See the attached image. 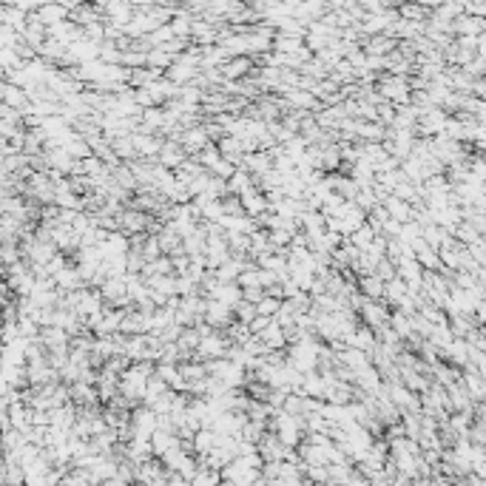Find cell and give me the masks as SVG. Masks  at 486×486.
Masks as SVG:
<instances>
[{"mask_svg": "<svg viewBox=\"0 0 486 486\" xmlns=\"http://www.w3.org/2000/svg\"><path fill=\"white\" fill-rule=\"evenodd\" d=\"M131 145L137 151V160H157V154L162 148V137H154V134H131Z\"/></svg>", "mask_w": 486, "mask_h": 486, "instance_id": "8fae6325", "label": "cell"}, {"mask_svg": "<svg viewBox=\"0 0 486 486\" xmlns=\"http://www.w3.org/2000/svg\"><path fill=\"white\" fill-rule=\"evenodd\" d=\"M376 237H378V234H373V231H370L367 225H361V228H356V231H353V234L347 237V242L353 244L356 250H370Z\"/></svg>", "mask_w": 486, "mask_h": 486, "instance_id": "f1b7e54d", "label": "cell"}, {"mask_svg": "<svg viewBox=\"0 0 486 486\" xmlns=\"http://www.w3.org/2000/svg\"><path fill=\"white\" fill-rule=\"evenodd\" d=\"M284 444L276 438V433H264L262 438H259V444H256V455L262 458V464H279V461H284Z\"/></svg>", "mask_w": 486, "mask_h": 486, "instance_id": "5b68a950", "label": "cell"}, {"mask_svg": "<svg viewBox=\"0 0 486 486\" xmlns=\"http://www.w3.org/2000/svg\"><path fill=\"white\" fill-rule=\"evenodd\" d=\"M202 321H205L211 330H219V333H222V330L234 321V310L225 307V304H219V301H214V299H208V307H205Z\"/></svg>", "mask_w": 486, "mask_h": 486, "instance_id": "ba28073f", "label": "cell"}, {"mask_svg": "<svg viewBox=\"0 0 486 486\" xmlns=\"http://www.w3.org/2000/svg\"><path fill=\"white\" fill-rule=\"evenodd\" d=\"M356 290L367 299V301H381V296H384V281L378 279V276H358L356 279Z\"/></svg>", "mask_w": 486, "mask_h": 486, "instance_id": "44dd1931", "label": "cell"}, {"mask_svg": "<svg viewBox=\"0 0 486 486\" xmlns=\"http://www.w3.org/2000/svg\"><path fill=\"white\" fill-rule=\"evenodd\" d=\"M214 447H217V433H214V430H197V433H194V438H191V453H194L197 458L208 455Z\"/></svg>", "mask_w": 486, "mask_h": 486, "instance_id": "d4e9b609", "label": "cell"}, {"mask_svg": "<svg viewBox=\"0 0 486 486\" xmlns=\"http://www.w3.org/2000/svg\"><path fill=\"white\" fill-rule=\"evenodd\" d=\"M100 486H131V484H123V481H117V478H111V481H105V484Z\"/></svg>", "mask_w": 486, "mask_h": 486, "instance_id": "f35d334b", "label": "cell"}, {"mask_svg": "<svg viewBox=\"0 0 486 486\" xmlns=\"http://www.w3.org/2000/svg\"><path fill=\"white\" fill-rule=\"evenodd\" d=\"M3 162H6V154H3V151H0V168H3Z\"/></svg>", "mask_w": 486, "mask_h": 486, "instance_id": "ab89813d", "label": "cell"}, {"mask_svg": "<svg viewBox=\"0 0 486 486\" xmlns=\"http://www.w3.org/2000/svg\"><path fill=\"white\" fill-rule=\"evenodd\" d=\"M253 60L250 57H231L228 63H222L219 66V77L222 80H228V83H239V80H244L250 71H253Z\"/></svg>", "mask_w": 486, "mask_h": 486, "instance_id": "30bf717a", "label": "cell"}, {"mask_svg": "<svg viewBox=\"0 0 486 486\" xmlns=\"http://www.w3.org/2000/svg\"><path fill=\"white\" fill-rule=\"evenodd\" d=\"M80 174H83V177H91V180H94V177L105 174V165H103V162H100V160H97V157L91 154V157L80 160Z\"/></svg>", "mask_w": 486, "mask_h": 486, "instance_id": "f546056e", "label": "cell"}, {"mask_svg": "<svg viewBox=\"0 0 486 486\" xmlns=\"http://www.w3.org/2000/svg\"><path fill=\"white\" fill-rule=\"evenodd\" d=\"M231 347V341L219 333V330H214L211 336H205L202 341H200V347H197V353H194V361H200V364H205V361H214V358H225V350Z\"/></svg>", "mask_w": 486, "mask_h": 486, "instance_id": "3957f363", "label": "cell"}, {"mask_svg": "<svg viewBox=\"0 0 486 486\" xmlns=\"http://www.w3.org/2000/svg\"><path fill=\"white\" fill-rule=\"evenodd\" d=\"M208 143H211V140H208V134L202 131V125L188 128V131H182V137H180V145H182V151H185L188 157H197Z\"/></svg>", "mask_w": 486, "mask_h": 486, "instance_id": "4fadbf2b", "label": "cell"}, {"mask_svg": "<svg viewBox=\"0 0 486 486\" xmlns=\"http://www.w3.org/2000/svg\"><path fill=\"white\" fill-rule=\"evenodd\" d=\"M128 427H131V438H137V441H151V435L157 433V415H154L148 407L140 404L137 410H131Z\"/></svg>", "mask_w": 486, "mask_h": 486, "instance_id": "7a4b0ae2", "label": "cell"}, {"mask_svg": "<svg viewBox=\"0 0 486 486\" xmlns=\"http://www.w3.org/2000/svg\"><path fill=\"white\" fill-rule=\"evenodd\" d=\"M51 281H54V287H57L60 293H74V290H83L80 273H77V267H74L71 262H68V264H66V267H63V270H60V273H57Z\"/></svg>", "mask_w": 486, "mask_h": 486, "instance_id": "e0dca14e", "label": "cell"}, {"mask_svg": "<svg viewBox=\"0 0 486 486\" xmlns=\"http://www.w3.org/2000/svg\"><path fill=\"white\" fill-rule=\"evenodd\" d=\"M336 358H338V364H341V367H347L353 376H356V373H361V370H367V367H373V364H370V356H367V353H361V350H353V347L341 350Z\"/></svg>", "mask_w": 486, "mask_h": 486, "instance_id": "d6986e66", "label": "cell"}, {"mask_svg": "<svg viewBox=\"0 0 486 486\" xmlns=\"http://www.w3.org/2000/svg\"><path fill=\"white\" fill-rule=\"evenodd\" d=\"M191 486H219L222 484V478H219V472H214V470H197V475L188 481Z\"/></svg>", "mask_w": 486, "mask_h": 486, "instance_id": "4dcf8cb0", "label": "cell"}, {"mask_svg": "<svg viewBox=\"0 0 486 486\" xmlns=\"http://www.w3.org/2000/svg\"><path fill=\"white\" fill-rule=\"evenodd\" d=\"M262 299H264V290H262V287H247V290H242V301L253 304V307H256Z\"/></svg>", "mask_w": 486, "mask_h": 486, "instance_id": "74e56055", "label": "cell"}, {"mask_svg": "<svg viewBox=\"0 0 486 486\" xmlns=\"http://www.w3.org/2000/svg\"><path fill=\"white\" fill-rule=\"evenodd\" d=\"M484 31H486V20L467 17V14H461V17H455V20H453V37H455V40L478 37V34H484Z\"/></svg>", "mask_w": 486, "mask_h": 486, "instance_id": "7c38bea8", "label": "cell"}, {"mask_svg": "<svg viewBox=\"0 0 486 486\" xmlns=\"http://www.w3.org/2000/svg\"><path fill=\"white\" fill-rule=\"evenodd\" d=\"M0 453H3V450H0Z\"/></svg>", "mask_w": 486, "mask_h": 486, "instance_id": "60d3db41", "label": "cell"}, {"mask_svg": "<svg viewBox=\"0 0 486 486\" xmlns=\"http://www.w3.org/2000/svg\"><path fill=\"white\" fill-rule=\"evenodd\" d=\"M37 20L48 29V26H57V23H63V20H68V11H66V6L63 3H40L37 6Z\"/></svg>", "mask_w": 486, "mask_h": 486, "instance_id": "2e32d148", "label": "cell"}, {"mask_svg": "<svg viewBox=\"0 0 486 486\" xmlns=\"http://www.w3.org/2000/svg\"><path fill=\"white\" fill-rule=\"evenodd\" d=\"M225 185H228V197H242L247 188H253V177H250V174H244L242 168H237Z\"/></svg>", "mask_w": 486, "mask_h": 486, "instance_id": "484cf974", "label": "cell"}, {"mask_svg": "<svg viewBox=\"0 0 486 486\" xmlns=\"http://www.w3.org/2000/svg\"><path fill=\"white\" fill-rule=\"evenodd\" d=\"M174 450H180V438L171 430H157L151 435V453H154V458H162V455H168Z\"/></svg>", "mask_w": 486, "mask_h": 486, "instance_id": "9a60e30c", "label": "cell"}, {"mask_svg": "<svg viewBox=\"0 0 486 486\" xmlns=\"http://www.w3.org/2000/svg\"><path fill=\"white\" fill-rule=\"evenodd\" d=\"M279 299H270V296H264L259 304H256V316H264V319H273L276 316V310H279Z\"/></svg>", "mask_w": 486, "mask_h": 486, "instance_id": "e575fe53", "label": "cell"}, {"mask_svg": "<svg viewBox=\"0 0 486 486\" xmlns=\"http://www.w3.org/2000/svg\"><path fill=\"white\" fill-rule=\"evenodd\" d=\"M237 287L239 290H247V287H259V270L256 267H247L237 276Z\"/></svg>", "mask_w": 486, "mask_h": 486, "instance_id": "836d02e7", "label": "cell"}, {"mask_svg": "<svg viewBox=\"0 0 486 486\" xmlns=\"http://www.w3.org/2000/svg\"><path fill=\"white\" fill-rule=\"evenodd\" d=\"M253 319H256V307H253V304L239 301V304L234 307V321H239V324H250Z\"/></svg>", "mask_w": 486, "mask_h": 486, "instance_id": "d6a6232c", "label": "cell"}, {"mask_svg": "<svg viewBox=\"0 0 486 486\" xmlns=\"http://www.w3.org/2000/svg\"><path fill=\"white\" fill-rule=\"evenodd\" d=\"M373 276H378L381 281H390V279H395V264H393V262H387V259H381V262L376 264Z\"/></svg>", "mask_w": 486, "mask_h": 486, "instance_id": "d590c367", "label": "cell"}, {"mask_svg": "<svg viewBox=\"0 0 486 486\" xmlns=\"http://www.w3.org/2000/svg\"><path fill=\"white\" fill-rule=\"evenodd\" d=\"M148 222H151V217H148V214H140V211H131V208H125V211L117 217L120 234H125V237L145 234V231H148Z\"/></svg>", "mask_w": 486, "mask_h": 486, "instance_id": "52a82bcc", "label": "cell"}, {"mask_svg": "<svg viewBox=\"0 0 486 486\" xmlns=\"http://www.w3.org/2000/svg\"><path fill=\"white\" fill-rule=\"evenodd\" d=\"M137 253L143 256V262H154V259H160V256H162V250H160L157 237H145V242H143V247H140Z\"/></svg>", "mask_w": 486, "mask_h": 486, "instance_id": "1f68e13d", "label": "cell"}, {"mask_svg": "<svg viewBox=\"0 0 486 486\" xmlns=\"http://www.w3.org/2000/svg\"><path fill=\"white\" fill-rule=\"evenodd\" d=\"M461 387L467 390V395L475 401V404H481L484 401V393H486V381L481 373H475V370H461Z\"/></svg>", "mask_w": 486, "mask_h": 486, "instance_id": "5bb4252c", "label": "cell"}, {"mask_svg": "<svg viewBox=\"0 0 486 486\" xmlns=\"http://www.w3.org/2000/svg\"><path fill=\"white\" fill-rule=\"evenodd\" d=\"M239 200V205H242V214L247 219H259L262 214H267V200H264V194L253 185V188H247L242 197H237Z\"/></svg>", "mask_w": 486, "mask_h": 486, "instance_id": "9c48e42d", "label": "cell"}, {"mask_svg": "<svg viewBox=\"0 0 486 486\" xmlns=\"http://www.w3.org/2000/svg\"><path fill=\"white\" fill-rule=\"evenodd\" d=\"M177 370H180V376H182V381L185 384H194V381H202V378H208L205 376V367L200 364V361H182V364H177Z\"/></svg>", "mask_w": 486, "mask_h": 486, "instance_id": "83f0119b", "label": "cell"}, {"mask_svg": "<svg viewBox=\"0 0 486 486\" xmlns=\"http://www.w3.org/2000/svg\"><path fill=\"white\" fill-rule=\"evenodd\" d=\"M381 208H384L387 217H390L393 222H398V225L413 222V205H407V202H401V200H395V197H387V200L381 202Z\"/></svg>", "mask_w": 486, "mask_h": 486, "instance_id": "ffe728a7", "label": "cell"}, {"mask_svg": "<svg viewBox=\"0 0 486 486\" xmlns=\"http://www.w3.org/2000/svg\"><path fill=\"white\" fill-rule=\"evenodd\" d=\"M188 160V154L182 151V145L180 143H174V140H162V148H160V154H157V162L165 168V171H177L182 162Z\"/></svg>", "mask_w": 486, "mask_h": 486, "instance_id": "8992f818", "label": "cell"}, {"mask_svg": "<svg viewBox=\"0 0 486 486\" xmlns=\"http://www.w3.org/2000/svg\"><path fill=\"white\" fill-rule=\"evenodd\" d=\"M160 131H162V108H145L143 117H140L137 134H154V137H160Z\"/></svg>", "mask_w": 486, "mask_h": 486, "instance_id": "cb8c5ba5", "label": "cell"}, {"mask_svg": "<svg viewBox=\"0 0 486 486\" xmlns=\"http://www.w3.org/2000/svg\"><path fill=\"white\" fill-rule=\"evenodd\" d=\"M344 344L347 347H353V350H361V353H373L376 350V336H373V330H367L364 324H358L347 338H344Z\"/></svg>", "mask_w": 486, "mask_h": 486, "instance_id": "ac0fdd59", "label": "cell"}, {"mask_svg": "<svg viewBox=\"0 0 486 486\" xmlns=\"http://www.w3.org/2000/svg\"><path fill=\"white\" fill-rule=\"evenodd\" d=\"M6 415H9V427L17 430V433H26V430L31 427V410H29L26 404H20V401H14V404L6 410Z\"/></svg>", "mask_w": 486, "mask_h": 486, "instance_id": "603a6c76", "label": "cell"}, {"mask_svg": "<svg viewBox=\"0 0 486 486\" xmlns=\"http://www.w3.org/2000/svg\"><path fill=\"white\" fill-rule=\"evenodd\" d=\"M390 307L384 304V301H367L364 299V304H361V310H358V319H361V324L367 327V330H381L387 321H390Z\"/></svg>", "mask_w": 486, "mask_h": 486, "instance_id": "277c9868", "label": "cell"}, {"mask_svg": "<svg viewBox=\"0 0 486 486\" xmlns=\"http://www.w3.org/2000/svg\"><path fill=\"white\" fill-rule=\"evenodd\" d=\"M168 29H171V34H174V37H180V40H191V17H188L185 11H177V14L168 20Z\"/></svg>", "mask_w": 486, "mask_h": 486, "instance_id": "4316f807", "label": "cell"}, {"mask_svg": "<svg viewBox=\"0 0 486 486\" xmlns=\"http://www.w3.org/2000/svg\"><path fill=\"white\" fill-rule=\"evenodd\" d=\"M376 94L390 103L393 108H401V105H410V83L407 77H393V74H381L376 80Z\"/></svg>", "mask_w": 486, "mask_h": 486, "instance_id": "6da1fadb", "label": "cell"}, {"mask_svg": "<svg viewBox=\"0 0 486 486\" xmlns=\"http://www.w3.org/2000/svg\"><path fill=\"white\" fill-rule=\"evenodd\" d=\"M486 244L484 239H478V242H472V244H467V253H470V259L478 264V267H484V262H486Z\"/></svg>", "mask_w": 486, "mask_h": 486, "instance_id": "8d00e7d4", "label": "cell"}, {"mask_svg": "<svg viewBox=\"0 0 486 486\" xmlns=\"http://www.w3.org/2000/svg\"><path fill=\"white\" fill-rule=\"evenodd\" d=\"M205 299H214V301H219V304H225V307H237L239 301H242V290L237 287V284H217Z\"/></svg>", "mask_w": 486, "mask_h": 486, "instance_id": "7402d4cb", "label": "cell"}]
</instances>
